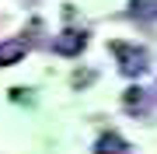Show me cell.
Here are the masks:
<instances>
[{
	"mask_svg": "<svg viewBox=\"0 0 157 154\" xmlns=\"http://www.w3.org/2000/svg\"><path fill=\"white\" fill-rule=\"evenodd\" d=\"M112 56L119 60V70L126 77H140L147 70V49L143 46H129V42H112Z\"/></svg>",
	"mask_w": 157,
	"mask_h": 154,
	"instance_id": "cell-1",
	"label": "cell"
},
{
	"mask_svg": "<svg viewBox=\"0 0 157 154\" xmlns=\"http://www.w3.org/2000/svg\"><path fill=\"white\" fill-rule=\"evenodd\" d=\"M84 46H87V35L77 32V28H67L52 39V53H59V56H80Z\"/></svg>",
	"mask_w": 157,
	"mask_h": 154,
	"instance_id": "cell-2",
	"label": "cell"
},
{
	"mask_svg": "<svg viewBox=\"0 0 157 154\" xmlns=\"http://www.w3.org/2000/svg\"><path fill=\"white\" fill-rule=\"evenodd\" d=\"M32 42L28 39H7L0 42V67H14V63H21L25 56H28Z\"/></svg>",
	"mask_w": 157,
	"mask_h": 154,
	"instance_id": "cell-3",
	"label": "cell"
},
{
	"mask_svg": "<svg viewBox=\"0 0 157 154\" xmlns=\"http://www.w3.org/2000/svg\"><path fill=\"white\" fill-rule=\"evenodd\" d=\"M94 154H129V144L119 133H101L94 140Z\"/></svg>",
	"mask_w": 157,
	"mask_h": 154,
	"instance_id": "cell-4",
	"label": "cell"
},
{
	"mask_svg": "<svg viewBox=\"0 0 157 154\" xmlns=\"http://www.w3.org/2000/svg\"><path fill=\"white\" fill-rule=\"evenodd\" d=\"M129 14L136 21H157V0H129Z\"/></svg>",
	"mask_w": 157,
	"mask_h": 154,
	"instance_id": "cell-5",
	"label": "cell"
},
{
	"mask_svg": "<svg viewBox=\"0 0 157 154\" xmlns=\"http://www.w3.org/2000/svg\"><path fill=\"white\" fill-rule=\"evenodd\" d=\"M140 102H143V95H140V88H129V91H126V105L133 109V105H140Z\"/></svg>",
	"mask_w": 157,
	"mask_h": 154,
	"instance_id": "cell-6",
	"label": "cell"
}]
</instances>
